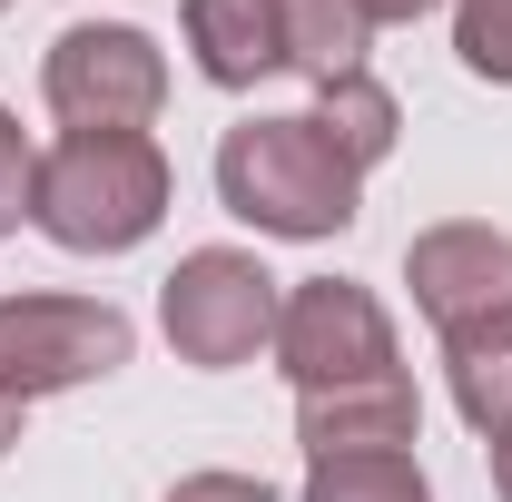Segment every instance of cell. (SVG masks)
I'll return each mask as SVG.
<instances>
[{
  "instance_id": "cell-1",
  "label": "cell",
  "mask_w": 512,
  "mask_h": 502,
  "mask_svg": "<svg viewBox=\"0 0 512 502\" xmlns=\"http://www.w3.org/2000/svg\"><path fill=\"white\" fill-rule=\"evenodd\" d=\"M168 197H178V178L148 128H60L30 178V227L69 256H128L158 237Z\"/></svg>"
},
{
  "instance_id": "cell-2",
  "label": "cell",
  "mask_w": 512,
  "mask_h": 502,
  "mask_svg": "<svg viewBox=\"0 0 512 502\" xmlns=\"http://www.w3.org/2000/svg\"><path fill=\"white\" fill-rule=\"evenodd\" d=\"M217 207L247 217L256 237L325 247V237L355 227V207H365V168H355L306 109H296V119H237L227 138H217Z\"/></svg>"
},
{
  "instance_id": "cell-3",
  "label": "cell",
  "mask_w": 512,
  "mask_h": 502,
  "mask_svg": "<svg viewBox=\"0 0 512 502\" xmlns=\"http://www.w3.org/2000/svg\"><path fill=\"white\" fill-rule=\"evenodd\" d=\"M276 306H286V276H266L256 247H188L158 286V335L197 375H237L276 345Z\"/></svg>"
},
{
  "instance_id": "cell-4",
  "label": "cell",
  "mask_w": 512,
  "mask_h": 502,
  "mask_svg": "<svg viewBox=\"0 0 512 502\" xmlns=\"http://www.w3.org/2000/svg\"><path fill=\"white\" fill-rule=\"evenodd\" d=\"M128 355H138V325L109 296H0V394L20 404L119 375Z\"/></svg>"
},
{
  "instance_id": "cell-5",
  "label": "cell",
  "mask_w": 512,
  "mask_h": 502,
  "mask_svg": "<svg viewBox=\"0 0 512 502\" xmlns=\"http://www.w3.org/2000/svg\"><path fill=\"white\" fill-rule=\"evenodd\" d=\"M276 375L296 394H335V384H375V375H404L394 355V315L355 286V276H296L286 306H276Z\"/></svg>"
},
{
  "instance_id": "cell-6",
  "label": "cell",
  "mask_w": 512,
  "mask_h": 502,
  "mask_svg": "<svg viewBox=\"0 0 512 502\" xmlns=\"http://www.w3.org/2000/svg\"><path fill=\"white\" fill-rule=\"evenodd\" d=\"M40 99L60 128H148L168 109V50L128 20H79L40 60Z\"/></svg>"
},
{
  "instance_id": "cell-7",
  "label": "cell",
  "mask_w": 512,
  "mask_h": 502,
  "mask_svg": "<svg viewBox=\"0 0 512 502\" xmlns=\"http://www.w3.org/2000/svg\"><path fill=\"white\" fill-rule=\"evenodd\" d=\"M404 286H414V315L434 335H463V325L512 306V237L483 217H444L404 247Z\"/></svg>"
},
{
  "instance_id": "cell-8",
  "label": "cell",
  "mask_w": 512,
  "mask_h": 502,
  "mask_svg": "<svg viewBox=\"0 0 512 502\" xmlns=\"http://www.w3.org/2000/svg\"><path fill=\"white\" fill-rule=\"evenodd\" d=\"M296 443H306V463H325V453H414L424 443V394H414V375L296 394Z\"/></svg>"
},
{
  "instance_id": "cell-9",
  "label": "cell",
  "mask_w": 512,
  "mask_h": 502,
  "mask_svg": "<svg viewBox=\"0 0 512 502\" xmlns=\"http://www.w3.org/2000/svg\"><path fill=\"white\" fill-rule=\"evenodd\" d=\"M178 30H188V60H197L207 89H256L266 69H286L276 0H188Z\"/></svg>"
},
{
  "instance_id": "cell-10",
  "label": "cell",
  "mask_w": 512,
  "mask_h": 502,
  "mask_svg": "<svg viewBox=\"0 0 512 502\" xmlns=\"http://www.w3.org/2000/svg\"><path fill=\"white\" fill-rule=\"evenodd\" d=\"M444 384H453V414L483 443L512 434V306L463 325V335H444Z\"/></svg>"
},
{
  "instance_id": "cell-11",
  "label": "cell",
  "mask_w": 512,
  "mask_h": 502,
  "mask_svg": "<svg viewBox=\"0 0 512 502\" xmlns=\"http://www.w3.org/2000/svg\"><path fill=\"white\" fill-rule=\"evenodd\" d=\"M276 40H286V69L325 89V79H355L365 50H375V20L365 0H276Z\"/></svg>"
},
{
  "instance_id": "cell-12",
  "label": "cell",
  "mask_w": 512,
  "mask_h": 502,
  "mask_svg": "<svg viewBox=\"0 0 512 502\" xmlns=\"http://www.w3.org/2000/svg\"><path fill=\"white\" fill-rule=\"evenodd\" d=\"M306 119H316L325 138L355 158V168H384V158H394V138H404V109H394V89H384L375 69H355V79H325Z\"/></svg>"
},
{
  "instance_id": "cell-13",
  "label": "cell",
  "mask_w": 512,
  "mask_h": 502,
  "mask_svg": "<svg viewBox=\"0 0 512 502\" xmlns=\"http://www.w3.org/2000/svg\"><path fill=\"white\" fill-rule=\"evenodd\" d=\"M296 502H434V483L414 453H325V463H306Z\"/></svg>"
},
{
  "instance_id": "cell-14",
  "label": "cell",
  "mask_w": 512,
  "mask_h": 502,
  "mask_svg": "<svg viewBox=\"0 0 512 502\" xmlns=\"http://www.w3.org/2000/svg\"><path fill=\"white\" fill-rule=\"evenodd\" d=\"M453 60L512 89V0H453Z\"/></svg>"
},
{
  "instance_id": "cell-15",
  "label": "cell",
  "mask_w": 512,
  "mask_h": 502,
  "mask_svg": "<svg viewBox=\"0 0 512 502\" xmlns=\"http://www.w3.org/2000/svg\"><path fill=\"white\" fill-rule=\"evenodd\" d=\"M30 178H40V148L20 138V119L0 109V237L30 227Z\"/></svg>"
},
{
  "instance_id": "cell-16",
  "label": "cell",
  "mask_w": 512,
  "mask_h": 502,
  "mask_svg": "<svg viewBox=\"0 0 512 502\" xmlns=\"http://www.w3.org/2000/svg\"><path fill=\"white\" fill-rule=\"evenodd\" d=\"M168 502H276V493H266V473H227L217 463V473H178Z\"/></svg>"
},
{
  "instance_id": "cell-17",
  "label": "cell",
  "mask_w": 512,
  "mask_h": 502,
  "mask_svg": "<svg viewBox=\"0 0 512 502\" xmlns=\"http://www.w3.org/2000/svg\"><path fill=\"white\" fill-rule=\"evenodd\" d=\"M424 10H453V0H365V20H375V30H384V20H424Z\"/></svg>"
},
{
  "instance_id": "cell-18",
  "label": "cell",
  "mask_w": 512,
  "mask_h": 502,
  "mask_svg": "<svg viewBox=\"0 0 512 502\" xmlns=\"http://www.w3.org/2000/svg\"><path fill=\"white\" fill-rule=\"evenodd\" d=\"M493 493L512 502V434H493Z\"/></svg>"
},
{
  "instance_id": "cell-19",
  "label": "cell",
  "mask_w": 512,
  "mask_h": 502,
  "mask_svg": "<svg viewBox=\"0 0 512 502\" xmlns=\"http://www.w3.org/2000/svg\"><path fill=\"white\" fill-rule=\"evenodd\" d=\"M20 414H30V404H20V394H0V453L20 443Z\"/></svg>"
},
{
  "instance_id": "cell-20",
  "label": "cell",
  "mask_w": 512,
  "mask_h": 502,
  "mask_svg": "<svg viewBox=\"0 0 512 502\" xmlns=\"http://www.w3.org/2000/svg\"><path fill=\"white\" fill-rule=\"evenodd\" d=\"M0 10H10V0H0Z\"/></svg>"
}]
</instances>
